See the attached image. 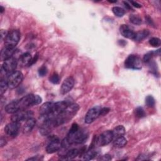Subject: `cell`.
I'll use <instances>...</instances> for the list:
<instances>
[{"mask_svg":"<svg viewBox=\"0 0 161 161\" xmlns=\"http://www.w3.org/2000/svg\"><path fill=\"white\" fill-rule=\"evenodd\" d=\"M42 98L38 95H35L33 94L28 95L23 97L20 100H17L19 111L26 110L30 106L39 105L42 102Z\"/></svg>","mask_w":161,"mask_h":161,"instance_id":"cell-1","label":"cell"},{"mask_svg":"<svg viewBox=\"0 0 161 161\" xmlns=\"http://www.w3.org/2000/svg\"><path fill=\"white\" fill-rule=\"evenodd\" d=\"M20 33L17 30H12L8 33L5 39V47L10 48H15L16 46L20 41Z\"/></svg>","mask_w":161,"mask_h":161,"instance_id":"cell-2","label":"cell"},{"mask_svg":"<svg viewBox=\"0 0 161 161\" xmlns=\"http://www.w3.org/2000/svg\"><path fill=\"white\" fill-rule=\"evenodd\" d=\"M23 79V75L20 71H15L8 74L7 77V83L9 88L15 89L18 87Z\"/></svg>","mask_w":161,"mask_h":161,"instance_id":"cell-3","label":"cell"},{"mask_svg":"<svg viewBox=\"0 0 161 161\" xmlns=\"http://www.w3.org/2000/svg\"><path fill=\"white\" fill-rule=\"evenodd\" d=\"M142 61L135 55H130L125 61V66L128 69L139 70L142 69Z\"/></svg>","mask_w":161,"mask_h":161,"instance_id":"cell-4","label":"cell"},{"mask_svg":"<svg viewBox=\"0 0 161 161\" xmlns=\"http://www.w3.org/2000/svg\"><path fill=\"white\" fill-rule=\"evenodd\" d=\"M33 113L30 110H20L13 114L12 116V121L15 122H23V121H26L28 119L33 117Z\"/></svg>","mask_w":161,"mask_h":161,"instance_id":"cell-5","label":"cell"},{"mask_svg":"<svg viewBox=\"0 0 161 161\" xmlns=\"http://www.w3.org/2000/svg\"><path fill=\"white\" fill-rule=\"evenodd\" d=\"M101 107L100 106H95L91 108L88 113H86L85 118V123L88 124H90L93 123L94 121L100 116Z\"/></svg>","mask_w":161,"mask_h":161,"instance_id":"cell-6","label":"cell"},{"mask_svg":"<svg viewBox=\"0 0 161 161\" xmlns=\"http://www.w3.org/2000/svg\"><path fill=\"white\" fill-rule=\"evenodd\" d=\"M17 61L15 58L12 57L6 61H4L3 66H2V69L8 74L13 72L15 71V69L17 67Z\"/></svg>","mask_w":161,"mask_h":161,"instance_id":"cell-7","label":"cell"},{"mask_svg":"<svg viewBox=\"0 0 161 161\" xmlns=\"http://www.w3.org/2000/svg\"><path fill=\"white\" fill-rule=\"evenodd\" d=\"M112 131L107 130L102 133L98 138L97 142L100 146H105L108 145L113 139Z\"/></svg>","mask_w":161,"mask_h":161,"instance_id":"cell-8","label":"cell"},{"mask_svg":"<svg viewBox=\"0 0 161 161\" xmlns=\"http://www.w3.org/2000/svg\"><path fill=\"white\" fill-rule=\"evenodd\" d=\"M20 129V123L12 122V123L8 124L6 126L5 129V131L8 135L12 137H15L18 135Z\"/></svg>","mask_w":161,"mask_h":161,"instance_id":"cell-9","label":"cell"},{"mask_svg":"<svg viewBox=\"0 0 161 161\" xmlns=\"http://www.w3.org/2000/svg\"><path fill=\"white\" fill-rule=\"evenodd\" d=\"M61 148H62L61 142L59 140V139L56 137H54L52 139H51L50 143L47 146L46 151L48 154H53L61 150Z\"/></svg>","mask_w":161,"mask_h":161,"instance_id":"cell-10","label":"cell"},{"mask_svg":"<svg viewBox=\"0 0 161 161\" xmlns=\"http://www.w3.org/2000/svg\"><path fill=\"white\" fill-rule=\"evenodd\" d=\"M74 85V79L72 77H67L62 83L61 88V93L62 95L68 93L73 88Z\"/></svg>","mask_w":161,"mask_h":161,"instance_id":"cell-11","label":"cell"},{"mask_svg":"<svg viewBox=\"0 0 161 161\" xmlns=\"http://www.w3.org/2000/svg\"><path fill=\"white\" fill-rule=\"evenodd\" d=\"M120 32L124 37L134 40L135 32L133 31L128 25H122L120 27Z\"/></svg>","mask_w":161,"mask_h":161,"instance_id":"cell-12","label":"cell"},{"mask_svg":"<svg viewBox=\"0 0 161 161\" xmlns=\"http://www.w3.org/2000/svg\"><path fill=\"white\" fill-rule=\"evenodd\" d=\"M54 103L52 102H47L42 105L40 108V113L41 116H47L53 113Z\"/></svg>","mask_w":161,"mask_h":161,"instance_id":"cell-13","label":"cell"},{"mask_svg":"<svg viewBox=\"0 0 161 161\" xmlns=\"http://www.w3.org/2000/svg\"><path fill=\"white\" fill-rule=\"evenodd\" d=\"M15 52V48H10L5 47L1 52V60L3 61L12 57Z\"/></svg>","mask_w":161,"mask_h":161,"instance_id":"cell-14","label":"cell"},{"mask_svg":"<svg viewBox=\"0 0 161 161\" xmlns=\"http://www.w3.org/2000/svg\"><path fill=\"white\" fill-rule=\"evenodd\" d=\"M32 57L28 52H26L22 54L20 57V62L22 66H31L32 62Z\"/></svg>","mask_w":161,"mask_h":161,"instance_id":"cell-15","label":"cell"},{"mask_svg":"<svg viewBox=\"0 0 161 161\" xmlns=\"http://www.w3.org/2000/svg\"><path fill=\"white\" fill-rule=\"evenodd\" d=\"M35 124H36V120L33 117L26 120V123L23 127L24 133L30 132L34 128Z\"/></svg>","mask_w":161,"mask_h":161,"instance_id":"cell-16","label":"cell"},{"mask_svg":"<svg viewBox=\"0 0 161 161\" xmlns=\"http://www.w3.org/2000/svg\"><path fill=\"white\" fill-rule=\"evenodd\" d=\"M5 111L7 113L9 114H13L17 111H19L18 104H17V100H15L12 101L11 103H8L5 106Z\"/></svg>","mask_w":161,"mask_h":161,"instance_id":"cell-17","label":"cell"},{"mask_svg":"<svg viewBox=\"0 0 161 161\" xmlns=\"http://www.w3.org/2000/svg\"><path fill=\"white\" fill-rule=\"evenodd\" d=\"M113 138H118L120 137H123L125 134V129L122 125H119L115 128L112 131Z\"/></svg>","mask_w":161,"mask_h":161,"instance_id":"cell-18","label":"cell"},{"mask_svg":"<svg viewBox=\"0 0 161 161\" xmlns=\"http://www.w3.org/2000/svg\"><path fill=\"white\" fill-rule=\"evenodd\" d=\"M149 34H150V32L148 30H143L142 31L136 32L134 40H135L137 42L142 41V40L147 38Z\"/></svg>","mask_w":161,"mask_h":161,"instance_id":"cell-19","label":"cell"},{"mask_svg":"<svg viewBox=\"0 0 161 161\" xmlns=\"http://www.w3.org/2000/svg\"><path fill=\"white\" fill-rule=\"evenodd\" d=\"M127 144V140L123 136L118 138H116L114 141L113 145L115 147L122 148L125 147Z\"/></svg>","mask_w":161,"mask_h":161,"instance_id":"cell-20","label":"cell"},{"mask_svg":"<svg viewBox=\"0 0 161 161\" xmlns=\"http://www.w3.org/2000/svg\"><path fill=\"white\" fill-rule=\"evenodd\" d=\"M79 154V150L77 149H72L69 150L64 155V159L71 160L76 158Z\"/></svg>","mask_w":161,"mask_h":161,"instance_id":"cell-21","label":"cell"},{"mask_svg":"<svg viewBox=\"0 0 161 161\" xmlns=\"http://www.w3.org/2000/svg\"><path fill=\"white\" fill-rule=\"evenodd\" d=\"M160 50L159 49V50H157V51H154V52H150L146 54L144 56V59H143L144 61L145 62H150V61H151V59H152L153 57H154L155 56H157V55H158V56L160 55Z\"/></svg>","mask_w":161,"mask_h":161,"instance_id":"cell-22","label":"cell"},{"mask_svg":"<svg viewBox=\"0 0 161 161\" xmlns=\"http://www.w3.org/2000/svg\"><path fill=\"white\" fill-rule=\"evenodd\" d=\"M97 152L93 150H90L89 151H88L87 152H86L84 155V160H90L93 159L96 156H97Z\"/></svg>","mask_w":161,"mask_h":161,"instance_id":"cell-23","label":"cell"},{"mask_svg":"<svg viewBox=\"0 0 161 161\" xmlns=\"http://www.w3.org/2000/svg\"><path fill=\"white\" fill-rule=\"evenodd\" d=\"M112 12L114 15L118 17H122L125 15V10L118 7H115L112 8Z\"/></svg>","mask_w":161,"mask_h":161,"instance_id":"cell-24","label":"cell"},{"mask_svg":"<svg viewBox=\"0 0 161 161\" xmlns=\"http://www.w3.org/2000/svg\"><path fill=\"white\" fill-rule=\"evenodd\" d=\"M8 88H9V87L7 80L2 79L1 83H0V93H1V96L3 95V94L7 91Z\"/></svg>","mask_w":161,"mask_h":161,"instance_id":"cell-25","label":"cell"},{"mask_svg":"<svg viewBox=\"0 0 161 161\" xmlns=\"http://www.w3.org/2000/svg\"><path fill=\"white\" fill-rule=\"evenodd\" d=\"M130 21L134 25H140L142 23V19L137 15H131L129 17Z\"/></svg>","mask_w":161,"mask_h":161,"instance_id":"cell-26","label":"cell"},{"mask_svg":"<svg viewBox=\"0 0 161 161\" xmlns=\"http://www.w3.org/2000/svg\"><path fill=\"white\" fill-rule=\"evenodd\" d=\"M160 39L157 37H153L149 40V44L154 47H158L160 46Z\"/></svg>","mask_w":161,"mask_h":161,"instance_id":"cell-27","label":"cell"},{"mask_svg":"<svg viewBox=\"0 0 161 161\" xmlns=\"http://www.w3.org/2000/svg\"><path fill=\"white\" fill-rule=\"evenodd\" d=\"M145 103L148 107L152 108L155 106V100L152 96H147L145 98Z\"/></svg>","mask_w":161,"mask_h":161,"instance_id":"cell-28","label":"cell"},{"mask_svg":"<svg viewBox=\"0 0 161 161\" xmlns=\"http://www.w3.org/2000/svg\"><path fill=\"white\" fill-rule=\"evenodd\" d=\"M135 115L137 118H143L145 116V113L142 107H138L135 111Z\"/></svg>","mask_w":161,"mask_h":161,"instance_id":"cell-29","label":"cell"},{"mask_svg":"<svg viewBox=\"0 0 161 161\" xmlns=\"http://www.w3.org/2000/svg\"><path fill=\"white\" fill-rule=\"evenodd\" d=\"M50 81L55 85H57L59 83L60 81V77L59 76V75L57 73H54L49 78Z\"/></svg>","mask_w":161,"mask_h":161,"instance_id":"cell-30","label":"cell"},{"mask_svg":"<svg viewBox=\"0 0 161 161\" xmlns=\"http://www.w3.org/2000/svg\"><path fill=\"white\" fill-rule=\"evenodd\" d=\"M47 69L46 66L41 67L38 70V74H39L40 76L43 77V76H46L47 74Z\"/></svg>","mask_w":161,"mask_h":161,"instance_id":"cell-31","label":"cell"},{"mask_svg":"<svg viewBox=\"0 0 161 161\" xmlns=\"http://www.w3.org/2000/svg\"><path fill=\"white\" fill-rule=\"evenodd\" d=\"M109 111H110V109L108 108H101L100 116H103V115L107 114L109 112Z\"/></svg>","mask_w":161,"mask_h":161,"instance_id":"cell-32","label":"cell"},{"mask_svg":"<svg viewBox=\"0 0 161 161\" xmlns=\"http://www.w3.org/2000/svg\"><path fill=\"white\" fill-rule=\"evenodd\" d=\"M8 32H7V31H5L4 30H1V38H2V40L6 38V37H7V36L8 35Z\"/></svg>","mask_w":161,"mask_h":161,"instance_id":"cell-33","label":"cell"},{"mask_svg":"<svg viewBox=\"0 0 161 161\" xmlns=\"http://www.w3.org/2000/svg\"><path fill=\"white\" fill-rule=\"evenodd\" d=\"M6 144H7V140L5 138L2 137L1 139H0V145H1V147H4Z\"/></svg>","mask_w":161,"mask_h":161,"instance_id":"cell-34","label":"cell"},{"mask_svg":"<svg viewBox=\"0 0 161 161\" xmlns=\"http://www.w3.org/2000/svg\"><path fill=\"white\" fill-rule=\"evenodd\" d=\"M130 3H132V6H134V7L137 8H140L142 7V5L139 3H138L137 2H133V1H131L130 2Z\"/></svg>","mask_w":161,"mask_h":161,"instance_id":"cell-35","label":"cell"},{"mask_svg":"<svg viewBox=\"0 0 161 161\" xmlns=\"http://www.w3.org/2000/svg\"><path fill=\"white\" fill-rule=\"evenodd\" d=\"M101 160H110L111 159V157L110 155L108 154H106V155H105L103 156L102 158H101Z\"/></svg>","mask_w":161,"mask_h":161,"instance_id":"cell-36","label":"cell"},{"mask_svg":"<svg viewBox=\"0 0 161 161\" xmlns=\"http://www.w3.org/2000/svg\"><path fill=\"white\" fill-rule=\"evenodd\" d=\"M124 5H125V7H126V8H127V9H129V10H132V8H131V5H130L127 2H124Z\"/></svg>","mask_w":161,"mask_h":161,"instance_id":"cell-37","label":"cell"},{"mask_svg":"<svg viewBox=\"0 0 161 161\" xmlns=\"http://www.w3.org/2000/svg\"><path fill=\"white\" fill-rule=\"evenodd\" d=\"M4 11H5V8H4L2 6L0 7V13H3Z\"/></svg>","mask_w":161,"mask_h":161,"instance_id":"cell-38","label":"cell"},{"mask_svg":"<svg viewBox=\"0 0 161 161\" xmlns=\"http://www.w3.org/2000/svg\"><path fill=\"white\" fill-rule=\"evenodd\" d=\"M109 2H110V3H116L117 2H116V1H114V2H113V1H109Z\"/></svg>","mask_w":161,"mask_h":161,"instance_id":"cell-39","label":"cell"}]
</instances>
